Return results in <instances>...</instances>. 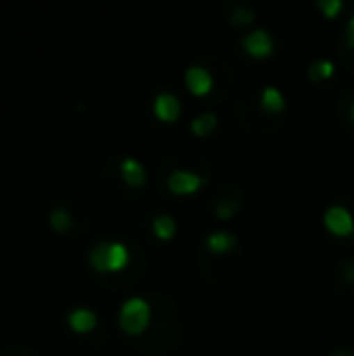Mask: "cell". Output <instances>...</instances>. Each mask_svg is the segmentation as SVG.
<instances>
[{
    "label": "cell",
    "mask_w": 354,
    "mask_h": 356,
    "mask_svg": "<svg viewBox=\"0 0 354 356\" xmlns=\"http://www.w3.org/2000/svg\"><path fill=\"white\" fill-rule=\"evenodd\" d=\"M323 225L325 230L337 240H352L354 243V213L345 204H332L325 213H323Z\"/></svg>",
    "instance_id": "cell-3"
},
{
    "label": "cell",
    "mask_w": 354,
    "mask_h": 356,
    "mask_svg": "<svg viewBox=\"0 0 354 356\" xmlns=\"http://www.w3.org/2000/svg\"><path fill=\"white\" fill-rule=\"evenodd\" d=\"M332 73H335V66H332L330 61H316L311 68H308V78H311L313 83H318V80L332 78Z\"/></svg>",
    "instance_id": "cell-16"
},
{
    "label": "cell",
    "mask_w": 354,
    "mask_h": 356,
    "mask_svg": "<svg viewBox=\"0 0 354 356\" xmlns=\"http://www.w3.org/2000/svg\"><path fill=\"white\" fill-rule=\"evenodd\" d=\"M318 10L325 15L328 19H335L342 13V0H316Z\"/></svg>",
    "instance_id": "cell-17"
},
{
    "label": "cell",
    "mask_w": 354,
    "mask_h": 356,
    "mask_svg": "<svg viewBox=\"0 0 354 356\" xmlns=\"http://www.w3.org/2000/svg\"><path fill=\"white\" fill-rule=\"evenodd\" d=\"M88 262L97 274H117L127 269L129 250L124 243H97L88 252Z\"/></svg>",
    "instance_id": "cell-1"
},
{
    "label": "cell",
    "mask_w": 354,
    "mask_h": 356,
    "mask_svg": "<svg viewBox=\"0 0 354 356\" xmlns=\"http://www.w3.org/2000/svg\"><path fill=\"white\" fill-rule=\"evenodd\" d=\"M49 225H51V230H56V233L66 235V233H71V228H73V218L63 207H56L49 213Z\"/></svg>",
    "instance_id": "cell-15"
},
{
    "label": "cell",
    "mask_w": 354,
    "mask_h": 356,
    "mask_svg": "<svg viewBox=\"0 0 354 356\" xmlns=\"http://www.w3.org/2000/svg\"><path fill=\"white\" fill-rule=\"evenodd\" d=\"M347 44L354 49V15H352V19H350V24H347Z\"/></svg>",
    "instance_id": "cell-20"
},
{
    "label": "cell",
    "mask_w": 354,
    "mask_h": 356,
    "mask_svg": "<svg viewBox=\"0 0 354 356\" xmlns=\"http://www.w3.org/2000/svg\"><path fill=\"white\" fill-rule=\"evenodd\" d=\"M236 245H238V238L233 233H226V230H216V233L207 235V248H209V252H214V254H228Z\"/></svg>",
    "instance_id": "cell-11"
},
{
    "label": "cell",
    "mask_w": 354,
    "mask_h": 356,
    "mask_svg": "<svg viewBox=\"0 0 354 356\" xmlns=\"http://www.w3.org/2000/svg\"><path fill=\"white\" fill-rule=\"evenodd\" d=\"M243 49L250 58H269L274 51V42L265 29H255V32L246 34L243 39Z\"/></svg>",
    "instance_id": "cell-6"
},
{
    "label": "cell",
    "mask_w": 354,
    "mask_h": 356,
    "mask_svg": "<svg viewBox=\"0 0 354 356\" xmlns=\"http://www.w3.org/2000/svg\"><path fill=\"white\" fill-rule=\"evenodd\" d=\"M216 127H218L216 114L204 112V114H199V117L192 119V124H189V131H192L197 138H207V136H211V134L216 131Z\"/></svg>",
    "instance_id": "cell-14"
},
{
    "label": "cell",
    "mask_w": 354,
    "mask_h": 356,
    "mask_svg": "<svg viewBox=\"0 0 354 356\" xmlns=\"http://www.w3.org/2000/svg\"><path fill=\"white\" fill-rule=\"evenodd\" d=\"M252 19H255V13L248 8H238L236 13L231 15V24H236V27H243V24H250Z\"/></svg>",
    "instance_id": "cell-19"
},
{
    "label": "cell",
    "mask_w": 354,
    "mask_h": 356,
    "mask_svg": "<svg viewBox=\"0 0 354 356\" xmlns=\"http://www.w3.org/2000/svg\"><path fill=\"white\" fill-rule=\"evenodd\" d=\"M260 107L265 109V112H269V114H282L284 107H287V99H284L282 90L274 88V85H267V88L262 90Z\"/></svg>",
    "instance_id": "cell-12"
},
{
    "label": "cell",
    "mask_w": 354,
    "mask_h": 356,
    "mask_svg": "<svg viewBox=\"0 0 354 356\" xmlns=\"http://www.w3.org/2000/svg\"><path fill=\"white\" fill-rule=\"evenodd\" d=\"M119 172H122L124 182H127L129 187L138 189L146 184V168H143L136 158H124L122 165H119Z\"/></svg>",
    "instance_id": "cell-10"
},
{
    "label": "cell",
    "mask_w": 354,
    "mask_h": 356,
    "mask_svg": "<svg viewBox=\"0 0 354 356\" xmlns=\"http://www.w3.org/2000/svg\"><path fill=\"white\" fill-rule=\"evenodd\" d=\"M332 289L342 298H354V257H345L337 262L335 272H332Z\"/></svg>",
    "instance_id": "cell-5"
},
{
    "label": "cell",
    "mask_w": 354,
    "mask_h": 356,
    "mask_svg": "<svg viewBox=\"0 0 354 356\" xmlns=\"http://www.w3.org/2000/svg\"><path fill=\"white\" fill-rule=\"evenodd\" d=\"M184 85H187V90L194 95V97H207L214 88V78L207 68L192 66V68H187V73H184Z\"/></svg>",
    "instance_id": "cell-7"
},
{
    "label": "cell",
    "mask_w": 354,
    "mask_h": 356,
    "mask_svg": "<svg viewBox=\"0 0 354 356\" xmlns=\"http://www.w3.org/2000/svg\"><path fill=\"white\" fill-rule=\"evenodd\" d=\"M330 356H354V352H352V349H335Z\"/></svg>",
    "instance_id": "cell-21"
},
{
    "label": "cell",
    "mask_w": 354,
    "mask_h": 356,
    "mask_svg": "<svg viewBox=\"0 0 354 356\" xmlns=\"http://www.w3.org/2000/svg\"><path fill=\"white\" fill-rule=\"evenodd\" d=\"M179 112H182V104L172 92H161L156 99H153V114H156L161 122L172 124L179 119Z\"/></svg>",
    "instance_id": "cell-8"
},
{
    "label": "cell",
    "mask_w": 354,
    "mask_h": 356,
    "mask_svg": "<svg viewBox=\"0 0 354 356\" xmlns=\"http://www.w3.org/2000/svg\"><path fill=\"white\" fill-rule=\"evenodd\" d=\"M350 117H352V122H354V102H352V109H350Z\"/></svg>",
    "instance_id": "cell-22"
},
{
    "label": "cell",
    "mask_w": 354,
    "mask_h": 356,
    "mask_svg": "<svg viewBox=\"0 0 354 356\" xmlns=\"http://www.w3.org/2000/svg\"><path fill=\"white\" fill-rule=\"evenodd\" d=\"M238 211V202H231V199H221V202L216 204V216L221 220H228V218H233Z\"/></svg>",
    "instance_id": "cell-18"
},
{
    "label": "cell",
    "mask_w": 354,
    "mask_h": 356,
    "mask_svg": "<svg viewBox=\"0 0 354 356\" xmlns=\"http://www.w3.org/2000/svg\"><path fill=\"white\" fill-rule=\"evenodd\" d=\"M151 325V303L146 298H129L119 308V327L129 337H138Z\"/></svg>",
    "instance_id": "cell-2"
},
{
    "label": "cell",
    "mask_w": 354,
    "mask_h": 356,
    "mask_svg": "<svg viewBox=\"0 0 354 356\" xmlns=\"http://www.w3.org/2000/svg\"><path fill=\"white\" fill-rule=\"evenodd\" d=\"M68 330L76 334H90L95 327H97V313L90 308H73L71 313L66 315Z\"/></svg>",
    "instance_id": "cell-9"
},
{
    "label": "cell",
    "mask_w": 354,
    "mask_h": 356,
    "mask_svg": "<svg viewBox=\"0 0 354 356\" xmlns=\"http://www.w3.org/2000/svg\"><path fill=\"white\" fill-rule=\"evenodd\" d=\"M204 184H207V179L197 172H189V170H175V172L168 177V189H170L175 197H189V194H197Z\"/></svg>",
    "instance_id": "cell-4"
},
{
    "label": "cell",
    "mask_w": 354,
    "mask_h": 356,
    "mask_svg": "<svg viewBox=\"0 0 354 356\" xmlns=\"http://www.w3.org/2000/svg\"><path fill=\"white\" fill-rule=\"evenodd\" d=\"M153 235H156L161 243H170L177 235V220L168 213H161L153 218Z\"/></svg>",
    "instance_id": "cell-13"
}]
</instances>
